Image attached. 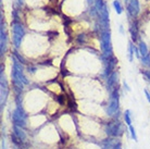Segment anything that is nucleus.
Segmentation results:
<instances>
[{
  "label": "nucleus",
  "mask_w": 150,
  "mask_h": 149,
  "mask_svg": "<svg viewBox=\"0 0 150 149\" xmlns=\"http://www.w3.org/2000/svg\"><path fill=\"white\" fill-rule=\"evenodd\" d=\"M116 83H117V73H116V72H113L112 74L108 76V82H107V85H108V89H109L110 94L112 93L113 87L115 86Z\"/></svg>",
  "instance_id": "6e6552de"
},
{
  "label": "nucleus",
  "mask_w": 150,
  "mask_h": 149,
  "mask_svg": "<svg viewBox=\"0 0 150 149\" xmlns=\"http://www.w3.org/2000/svg\"><path fill=\"white\" fill-rule=\"evenodd\" d=\"M120 32L121 33H123V27H122V26H120Z\"/></svg>",
  "instance_id": "393cba45"
},
{
  "label": "nucleus",
  "mask_w": 150,
  "mask_h": 149,
  "mask_svg": "<svg viewBox=\"0 0 150 149\" xmlns=\"http://www.w3.org/2000/svg\"><path fill=\"white\" fill-rule=\"evenodd\" d=\"M113 149H122V147H121V144H120V143H119L117 145L113 146Z\"/></svg>",
  "instance_id": "412c9836"
},
{
  "label": "nucleus",
  "mask_w": 150,
  "mask_h": 149,
  "mask_svg": "<svg viewBox=\"0 0 150 149\" xmlns=\"http://www.w3.org/2000/svg\"><path fill=\"white\" fill-rule=\"evenodd\" d=\"M129 31H131V35H132V39L134 41L137 40V34H138V27H137V22H133L132 23V26L131 28H129Z\"/></svg>",
  "instance_id": "1a4fd4ad"
},
{
  "label": "nucleus",
  "mask_w": 150,
  "mask_h": 149,
  "mask_svg": "<svg viewBox=\"0 0 150 149\" xmlns=\"http://www.w3.org/2000/svg\"><path fill=\"white\" fill-rule=\"evenodd\" d=\"M144 92H145V95H146V97H147V100L150 102V94H149V92H148L147 89H145Z\"/></svg>",
  "instance_id": "aec40b11"
},
{
  "label": "nucleus",
  "mask_w": 150,
  "mask_h": 149,
  "mask_svg": "<svg viewBox=\"0 0 150 149\" xmlns=\"http://www.w3.org/2000/svg\"><path fill=\"white\" fill-rule=\"evenodd\" d=\"M100 44H101V50L103 53V58H111L113 56L112 44H111V35L109 30H102L100 34Z\"/></svg>",
  "instance_id": "f03ea898"
},
{
  "label": "nucleus",
  "mask_w": 150,
  "mask_h": 149,
  "mask_svg": "<svg viewBox=\"0 0 150 149\" xmlns=\"http://www.w3.org/2000/svg\"><path fill=\"white\" fill-rule=\"evenodd\" d=\"M133 55H134V48H133L132 43H129L128 44V59L129 61H133Z\"/></svg>",
  "instance_id": "2eb2a0df"
},
{
  "label": "nucleus",
  "mask_w": 150,
  "mask_h": 149,
  "mask_svg": "<svg viewBox=\"0 0 150 149\" xmlns=\"http://www.w3.org/2000/svg\"><path fill=\"white\" fill-rule=\"evenodd\" d=\"M14 149H21V148H19V146H15Z\"/></svg>",
  "instance_id": "a878e982"
},
{
  "label": "nucleus",
  "mask_w": 150,
  "mask_h": 149,
  "mask_svg": "<svg viewBox=\"0 0 150 149\" xmlns=\"http://www.w3.org/2000/svg\"><path fill=\"white\" fill-rule=\"evenodd\" d=\"M124 119H125V123L127 124L128 126L132 125V119H131V111L129 110H126L125 113H124Z\"/></svg>",
  "instance_id": "ddd939ff"
},
{
  "label": "nucleus",
  "mask_w": 150,
  "mask_h": 149,
  "mask_svg": "<svg viewBox=\"0 0 150 149\" xmlns=\"http://www.w3.org/2000/svg\"><path fill=\"white\" fill-rule=\"evenodd\" d=\"M126 4H127V10L128 13L132 16H136L139 13V2L138 0H126Z\"/></svg>",
  "instance_id": "423d86ee"
},
{
  "label": "nucleus",
  "mask_w": 150,
  "mask_h": 149,
  "mask_svg": "<svg viewBox=\"0 0 150 149\" xmlns=\"http://www.w3.org/2000/svg\"><path fill=\"white\" fill-rule=\"evenodd\" d=\"M116 112H119V92H117V88H115L112 93L110 94L109 106L107 108V113L110 116H115Z\"/></svg>",
  "instance_id": "7ed1b4c3"
},
{
  "label": "nucleus",
  "mask_w": 150,
  "mask_h": 149,
  "mask_svg": "<svg viewBox=\"0 0 150 149\" xmlns=\"http://www.w3.org/2000/svg\"><path fill=\"white\" fill-rule=\"evenodd\" d=\"M113 7H114V9H115V11L117 14H121V13H122L123 8H122L121 2L119 1V0H114V1H113Z\"/></svg>",
  "instance_id": "f8f14e48"
},
{
  "label": "nucleus",
  "mask_w": 150,
  "mask_h": 149,
  "mask_svg": "<svg viewBox=\"0 0 150 149\" xmlns=\"http://www.w3.org/2000/svg\"><path fill=\"white\" fill-rule=\"evenodd\" d=\"M133 48H134V51H135L136 57H137V58H140V52H139V49L136 48V47H134V46H133Z\"/></svg>",
  "instance_id": "6ab92c4d"
},
{
  "label": "nucleus",
  "mask_w": 150,
  "mask_h": 149,
  "mask_svg": "<svg viewBox=\"0 0 150 149\" xmlns=\"http://www.w3.org/2000/svg\"><path fill=\"white\" fill-rule=\"evenodd\" d=\"M89 1H93V0H89Z\"/></svg>",
  "instance_id": "bb28decb"
},
{
  "label": "nucleus",
  "mask_w": 150,
  "mask_h": 149,
  "mask_svg": "<svg viewBox=\"0 0 150 149\" xmlns=\"http://www.w3.org/2000/svg\"><path fill=\"white\" fill-rule=\"evenodd\" d=\"M124 87H125V88H126V90H127V92H129V90H131V88H129V87H128L127 83H126V82H124Z\"/></svg>",
  "instance_id": "4be33fe9"
},
{
  "label": "nucleus",
  "mask_w": 150,
  "mask_h": 149,
  "mask_svg": "<svg viewBox=\"0 0 150 149\" xmlns=\"http://www.w3.org/2000/svg\"><path fill=\"white\" fill-rule=\"evenodd\" d=\"M12 30H13V44H14L15 48H19L21 45L22 38L24 36V27L21 23L13 22L12 23Z\"/></svg>",
  "instance_id": "20e7f679"
},
{
  "label": "nucleus",
  "mask_w": 150,
  "mask_h": 149,
  "mask_svg": "<svg viewBox=\"0 0 150 149\" xmlns=\"http://www.w3.org/2000/svg\"><path fill=\"white\" fill-rule=\"evenodd\" d=\"M11 140L13 142V144H14L15 146H21L22 145V140L20 139L18 136L15 134H11Z\"/></svg>",
  "instance_id": "4468645a"
},
{
  "label": "nucleus",
  "mask_w": 150,
  "mask_h": 149,
  "mask_svg": "<svg viewBox=\"0 0 150 149\" xmlns=\"http://www.w3.org/2000/svg\"><path fill=\"white\" fill-rule=\"evenodd\" d=\"M129 132H131V136H132V138L135 140V142H137V135H136V131H135V128L132 126V125H129Z\"/></svg>",
  "instance_id": "f3484780"
},
{
  "label": "nucleus",
  "mask_w": 150,
  "mask_h": 149,
  "mask_svg": "<svg viewBox=\"0 0 150 149\" xmlns=\"http://www.w3.org/2000/svg\"><path fill=\"white\" fill-rule=\"evenodd\" d=\"M1 146H2V149H6V143H4V140H2V143H1Z\"/></svg>",
  "instance_id": "5701e85b"
},
{
  "label": "nucleus",
  "mask_w": 150,
  "mask_h": 149,
  "mask_svg": "<svg viewBox=\"0 0 150 149\" xmlns=\"http://www.w3.org/2000/svg\"><path fill=\"white\" fill-rule=\"evenodd\" d=\"M105 133L109 136L117 137L123 134V126L120 122H110L105 126Z\"/></svg>",
  "instance_id": "39448f33"
},
{
  "label": "nucleus",
  "mask_w": 150,
  "mask_h": 149,
  "mask_svg": "<svg viewBox=\"0 0 150 149\" xmlns=\"http://www.w3.org/2000/svg\"><path fill=\"white\" fill-rule=\"evenodd\" d=\"M7 49V35L4 32V25L1 22V28H0V51L1 55H4V52Z\"/></svg>",
  "instance_id": "0eeeda50"
},
{
  "label": "nucleus",
  "mask_w": 150,
  "mask_h": 149,
  "mask_svg": "<svg viewBox=\"0 0 150 149\" xmlns=\"http://www.w3.org/2000/svg\"><path fill=\"white\" fill-rule=\"evenodd\" d=\"M138 49H139V52H140V56H142V57L148 56V48H147V46H146V44H145V43L140 41Z\"/></svg>",
  "instance_id": "9b49d317"
},
{
  "label": "nucleus",
  "mask_w": 150,
  "mask_h": 149,
  "mask_svg": "<svg viewBox=\"0 0 150 149\" xmlns=\"http://www.w3.org/2000/svg\"><path fill=\"white\" fill-rule=\"evenodd\" d=\"M85 41V34H82V35H79V37H77V43L79 44H83Z\"/></svg>",
  "instance_id": "a211bd4d"
},
{
  "label": "nucleus",
  "mask_w": 150,
  "mask_h": 149,
  "mask_svg": "<svg viewBox=\"0 0 150 149\" xmlns=\"http://www.w3.org/2000/svg\"><path fill=\"white\" fill-rule=\"evenodd\" d=\"M13 130H14V134L16 135V136H18L21 140H24V139L26 138V135H25V133L23 132V130L20 126H18V125H14V126H13Z\"/></svg>",
  "instance_id": "9d476101"
},
{
  "label": "nucleus",
  "mask_w": 150,
  "mask_h": 149,
  "mask_svg": "<svg viewBox=\"0 0 150 149\" xmlns=\"http://www.w3.org/2000/svg\"><path fill=\"white\" fill-rule=\"evenodd\" d=\"M18 4H19V6H22V4H23V0H18Z\"/></svg>",
  "instance_id": "b1692460"
},
{
  "label": "nucleus",
  "mask_w": 150,
  "mask_h": 149,
  "mask_svg": "<svg viewBox=\"0 0 150 149\" xmlns=\"http://www.w3.org/2000/svg\"><path fill=\"white\" fill-rule=\"evenodd\" d=\"M142 63H143L144 65H146V67H150V56L149 55L142 58Z\"/></svg>",
  "instance_id": "dca6fc26"
},
{
  "label": "nucleus",
  "mask_w": 150,
  "mask_h": 149,
  "mask_svg": "<svg viewBox=\"0 0 150 149\" xmlns=\"http://www.w3.org/2000/svg\"><path fill=\"white\" fill-rule=\"evenodd\" d=\"M95 9L99 16V22L103 30H109V9L103 0H96Z\"/></svg>",
  "instance_id": "f257e3e1"
}]
</instances>
